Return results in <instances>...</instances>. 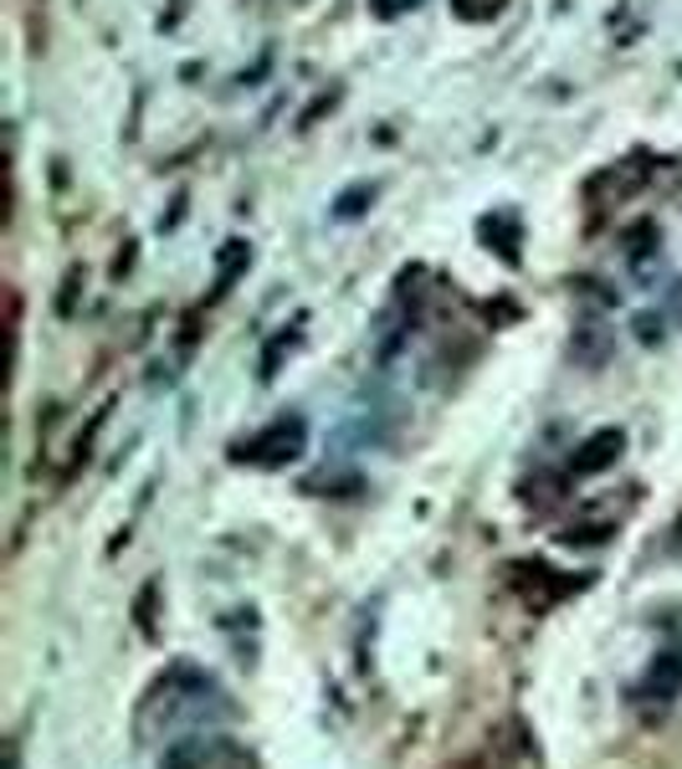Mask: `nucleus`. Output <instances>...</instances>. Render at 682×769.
<instances>
[{"mask_svg": "<svg viewBox=\"0 0 682 769\" xmlns=\"http://www.w3.org/2000/svg\"><path fill=\"white\" fill-rule=\"evenodd\" d=\"M160 765L164 769H201V749H195V744H170Z\"/></svg>", "mask_w": 682, "mask_h": 769, "instance_id": "obj_2", "label": "nucleus"}, {"mask_svg": "<svg viewBox=\"0 0 682 769\" xmlns=\"http://www.w3.org/2000/svg\"><path fill=\"white\" fill-rule=\"evenodd\" d=\"M637 697H647V703H657V708L678 703V697H682V647H668L652 667H647V678H641Z\"/></svg>", "mask_w": 682, "mask_h": 769, "instance_id": "obj_1", "label": "nucleus"}]
</instances>
